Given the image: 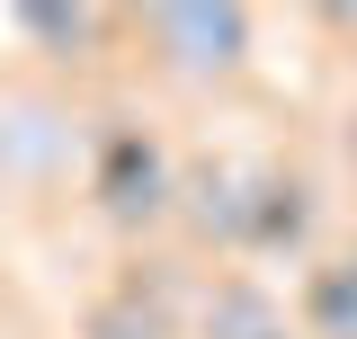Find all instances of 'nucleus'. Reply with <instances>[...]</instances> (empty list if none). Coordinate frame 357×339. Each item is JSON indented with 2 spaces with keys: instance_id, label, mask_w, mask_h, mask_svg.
I'll return each mask as SVG.
<instances>
[{
  "instance_id": "0eeeda50",
  "label": "nucleus",
  "mask_w": 357,
  "mask_h": 339,
  "mask_svg": "<svg viewBox=\"0 0 357 339\" xmlns=\"http://www.w3.org/2000/svg\"><path fill=\"white\" fill-rule=\"evenodd\" d=\"M81 339H170V322H161L143 295H107V303L81 322Z\"/></svg>"
},
{
  "instance_id": "f257e3e1",
  "label": "nucleus",
  "mask_w": 357,
  "mask_h": 339,
  "mask_svg": "<svg viewBox=\"0 0 357 339\" xmlns=\"http://www.w3.org/2000/svg\"><path fill=\"white\" fill-rule=\"evenodd\" d=\"M178 152L161 143V126H143V116H107V126L89 134L81 152V197L116 232H161L178 223Z\"/></svg>"
},
{
  "instance_id": "39448f33",
  "label": "nucleus",
  "mask_w": 357,
  "mask_h": 339,
  "mask_svg": "<svg viewBox=\"0 0 357 339\" xmlns=\"http://www.w3.org/2000/svg\"><path fill=\"white\" fill-rule=\"evenodd\" d=\"M9 27H18V45H36V63H54V72H98L134 36L126 9H9Z\"/></svg>"
},
{
  "instance_id": "20e7f679",
  "label": "nucleus",
  "mask_w": 357,
  "mask_h": 339,
  "mask_svg": "<svg viewBox=\"0 0 357 339\" xmlns=\"http://www.w3.org/2000/svg\"><path fill=\"white\" fill-rule=\"evenodd\" d=\"M197 339H304L295 331V303L277 295L250 268H215L206 295H197Z\"/></svg>"
},
{
  "instance_id": "423d86ee",
  "label": "nucleus",
  "mask_w": 357,
  "mask_h": 339,
  "mask_svg": "<svg viewBox=\"0 0 357 339\" xmlns=\"http://www.w3.org/2000/svg\"><path fill=\"white\" fill-rule=\"evenodd\" d=\"M295 331L304 339H357V232L304 268V286H295Z\"/></svg>"
},
{
  "instance_id": "f03ea898",
  "label": "nucleus",
  "mask_w": 357,
  "mask_h": 339,
  "mask_svg": "<svg viewBox=\"0 0 357 339\" xmlns=\"http://www.w3.org/2000/svg\"><path fill=\"white\" fill-rule=\"evenodd\" d=\"M134 45H143V63L178 89H241L250 81V45H259V18L250 9H126Z\"/></svg>"
},
{
  "instance_id": "7ed1b4c3",
  "label": "nucleus",
  "mask_w": 357,
  "mask_h": 339,
  "mask_svg": "<svg viewBox=\"0 0 357 339\" xmlns=\"http://www.w3.org/2000/svg\"><path fill=\"white\" fill-rule=\"evenodd\" d=\"M312 223H321V179L286 152L250 161V197H241V259H304Z\"/></svg>"
},
{
  "instance_id": "6e6552de",
  "label": "nucleus",
  "mask_w": 357,
  "mask_h": 339,
  "mask_svg": "<svg viewBox=\"0 0 357 339\" xmlns=\"http://www.w3.org/2000/svg\"><path fill=\"white\" fill-rule=\"evenodd\" d=\"M349 27H357V18H349Z\"/></svg>"
}]
</instances>
